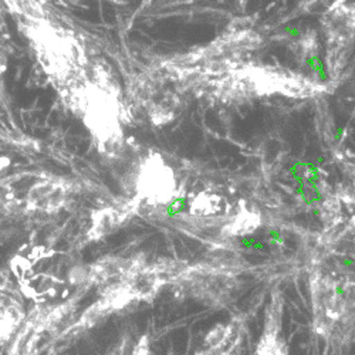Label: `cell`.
Instances as JSON below:
<instances>
[{"instance_id":"1","label":"cell","mask_w":355,"mask_h":355,"mask_svg":"<svg viewBox=\"0 0 355 355\" xmlns=\"http://www.w3.org/2000/svg\"><path fill=\"white\" fill-rule=\"evenodd\" d=\"M60 96L90 132L103 155L116 157L123 151L125 105L120 88L107 67L101 63L93 64L83 80Z\"/></svg>"},{"instance_id":"7","label":"cell","mask_w":355,"mask_h":355,"mask_svg":"<svg viewBox=\"0 0 355 355\" xmlns=\"http://www.w3.org/2000/svg\"><path fill=\"white\" fill-rule=\"evenodd\" d=\"M193 355H245V325L233 317L215 324Z\"/></svg>"},{"instance_id":"14","label":"cell","mask_w":355,"mask_h":355,"mask_svg":"<svg viewBox=\"0 0 355 355\" xmlns=\"http://www.w3.org/2000/svg\"><path fill=\"white\" fill-rule=\"evenodd\" d=\"M8 165H9V162L5 161V158H0V172H2V169H5Z\"/></svg>"},{"instance_id":"6","label":"cell","mask_w":355,"mask_h":355,"mask_svg":"<svg viewBox=\"0 0 355 355\" xmlns=\"http://www.w3.org/2000/svg\"><path fill=\"white\" fill-rule=\"evenodd\" d=\"M178 191L175 172L158 153H151L141 159L135 175V196L132 198L142 209L166 208Z\"/></svg>"},{"instance_id":"11","label":"cell","mask_w":355,"mask_h":355,"mask_svg":"<svg viewBox=\"0 0 355 355\" xmlns=\"http://www.w3.org/2000/svg\"><path fill=\"white\" fill-rule=\"evenodd\" d=\"M21 304L9 294L0 293V347L6 344L23 321Z\"/></svg>"},{"instance_id":"5","label":"cell","mask_w":355,"mask_h":355,"mask_svg":"<svg viewBox=\"0 0 355 355\" xmlns=\"http://www.w3.org/2000/svg\"><path fill=\"white\" fill-rule=\"evenodd\" d=\"M132 96L153 124L164 127L182 112L184 93L171 80V70H151L135 80Z\"/></svg>"},{"instance_id":"10","label":"cell","mask_w":355,"mask_h":355,"mask_svg":"<svg viewBox=\"0 0 355 355\" xmlns=\"http://www.w3.org/2000/svg\"><path fill=\"white\" fill-rule=\"evenodd\" d=\"M138 214V206L134 199L123 203L105 206L92 216V226L88 232V241H98L121 227L130 218Z\"/></svg>"},{"instance_id":"13","label":"cell","mask_w":355,"mask_h":355,"mask_svg":"<svg viewBox=\"0 0 355 355\" xmlns=\"http://www.w3.org/2000/svg\"><path fill=\"white\" fill-rule=\"evenodd\" d=\"M125 345H127V343L121 341L120 344H118V345L110 352V355H125Z\"/></svg>"},{"instance_id":"3","label":"cell","mask_w":355,"mask_h":355,"mask_svg":"<svg viewBox=\"0 0 355 355\" xmlns=\"http://www.w3.org/2000/svg\"><path fill=\"white\" fill-rule=\"evenodd\" d=\"M23 24L39 66L58 93L70 90L90 71L93 63L80 39L69 28L42 17L26 19Z\"/></svg>"},{"instance_id":"4","label":"cell","mask_w":355,"mask_h":355,"mask_svg":"<svg viewBox=\"0 0 355 355\" xmlns=\"http://www.w3.org/2000/svg\"><path fill=\"white\" fill-rule=\"evenodd\" d=\"M324 66L329 78L337 80L347 67L355 46V3L331 0L320 17Z\"/></svg>"},{"instance_id":"8","label":"cell","mask_w":355,"mask_h":355,"mask_svg":"<svg viewBox=\"0 0 355 355\" xmlns=\"http://www.w3.org/2000/svg\"><path fill=\"white\" fill-rule=\"evenodd\" d=\"M284 302L282 294H272L268 311L264 315L263 330L259 336L254 355H290L283 330Z\"/></svg>"},{"instance_id":"2","label":"cell","mask_w":355,"mask_h":355,"mask_svg":"<svg viewBox=\"0 0 355 355\" xmlns=\"http://www.w3.org/2000/svg\"><path fill=\"white\" fill-rule=\"evenodd\" d=\"M310 294L317 336L336 345L355 343V273L333 264L315 266Z\"/></svg>"},{"instance_id":"9","label":"cell","mask_w":355,"mask_h":355,"mask_svg":"<svg viewBox=\"0 0 355 355\" xmlns=\"http://www.w3.org/2000/svg\"><path fill=\"white\" fill-rule=\"evenodd\" d=\"M69 200V188L57 180L36 182L27 192L26 205L33 212L55 214L63 209Z\"/></svg>"},{"instance_id":"12","label":"cell","mask_w":355,"mask_h":355,"mask_svg":"<svg viewBox=\"0 0 355 355\" xmlns=\"http://www.w3.org/2000/svg\"><path fill=\"white\" fill-rule=\"evenodd\" d=\"M320 36L315 31H306L302 33L300 37L295 39L291 44L293 54L302 67H309L313 62H315V57L320 54Z\"/></svg>"}]
</instances>
